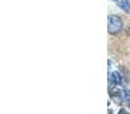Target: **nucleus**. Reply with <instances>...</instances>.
<instances>
[{
    "instance_id": "f257e3e1",
    "label": "nucleus",
    "mask_w": 130,
    "mask_h": 114,
    "mask_svg": "<svg viewBox=\"0 0 130 114\" xmlns=\"http://www.w3.org/2000/svg\"><path fill=\"white\" fill-rule=\"evenodd\" d=\"M123 23H122L121 18L119 16L115 15H110L107 18V27H108V32L111 34H117L118 32L121 31Z\"/></svg>"
},
{
    "instance_id": "f03ea898",
    "label": "nucleus",
    "mask_w": 130,
    "mask_h": 114,
    "mask_svg": "<svg viewBox=\"0 0 130 114\" xmlns=\"http://www.w3.org/2000/svg\"><path fill=\"white\" fill-rule=\"evenodd\" d=\"M111 81H112V83H114V85H121L122 78L119 72H117V71L112 72V74H111Z\"/></svg>"
},
{
    "instance_id": "7ed1b4c3",
    "label": "nucleus",
    "mask_w": 130,
    "mask_h": 114,
    "mask_svg": "<svg viewBox=\"0 0 130 114\" xmlns=\"http://www.w3.org/2000/svg\"><path fill=\"white\" fill-rule=\"evenodd\" d=\"M118 6L122 9V10L130 13V0H120L118 1Z\"/></svg>"
},
{
    "instance_id": "20e7f679",
    "label": "nucleus",
    "mask_w": 130,
    "mask_h": 114,
    "mask_svg": "<svg viewBox=\"0 0 130 114\" xmlns=\"http://www.w3.org/2000/svg\"><path fill=\"white\" fill-rule=\"evenodd\" d=\"M110 95L112 97H121V96H123V94H121V91H120L118 88H113V89H110Z\"/></svg>"
},
{
    "instance_id": "39448f33",
    "label": "nucleus",
    "mask_w": 130,
    "mask_h": 114,
    "mask_svg": "<svg viewBox=\"0 0 130 114\" xmlns=\"http://www.w3.org/2000/svg\"><path fill=\"white\" fill-rule=\"evenodd\" d=\"M122 94H123V98L127 101V103H128V106L130 107V90H123L122 91Z\"/></svg>"
},
{
    "instance_id": "423d86ee",
    "label": "nucleus",
    "mask_w": 130,
    "mask_h": 114,
    "mask_svg": "<svg viewBox=\"0 0 130 114\" xmlns=\"http://www.w3.org/2000/svg\"><path fill=\"white\" fill-rule=\"evenodd\" d=\"M118 114H129V113L127 112V111L124 110V108H121V110L119 111V113H118Z\"/></svg>"
},
{
    "instance_id": "0eeeda50",
    "label": "nucleus",
    "mask_w": 130,
    "mask_h": 114,
    "mask_svg": "<svg viewBox=\"0 0 130 114\" xmlns=\"http://www.w3.org/2000/svg\"><path fill=\"white\" fill-rule=\"evenodd\" d=\"M108 114H113V112H112V110H108Z\"/></svg>"
},
{
    "instance_id": "6e6552de",
    "label": "nucleus",
    "mask_w": 130,
    "mask_h": 114,
    "mask_svg": "<svg viewBox=\"0 0 130 114\" xmlns=\"http://www.w3.org/2000/svg\"><path fill=\"white\" fill-rule=\"evenodd\" d=\"M114 1H117V0H114Z\"/></svg>"
}]
</instances>
